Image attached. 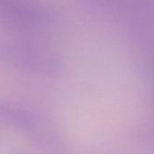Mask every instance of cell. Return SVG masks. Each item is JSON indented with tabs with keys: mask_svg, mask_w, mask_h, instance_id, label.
<instances>
[{
	"mask_svg": "<svg viewBox=\"0 0 154 154\" xmlns=\"http://www.w3.org/2000/svg\"><path fill=\"white\" fill-rule=\"evenodd\" d=\"M0 61L36 74L54 76L63 71V62L52 50L28 42L0 44Z\"/></svg>",
	"mask_w": 154,
	"mask_h": 154,
	"instance_id": "6da1fadb",
	"label": "cell"
},
{
	"mask_svg": "<svg viewBox=\"0 0 154 154\" xmlns=\"http://www.w3.org/2000/svg\"><path fill=\"white\" fill-rule=\"evenodd\" d=\"M46 10L23 0H0V24L20 33H41L52 24Z\"/></svg>",
	"mask_w": 154,
	"mask_h": 154,
	"instance_id": "7a4b0ae2",
	"label": "cell"
}]
</instances>
